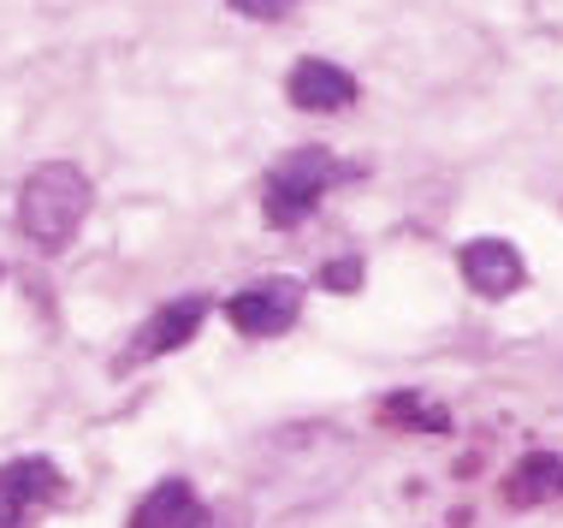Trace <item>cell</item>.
Segmentation results:
<instances>
[{"instance_id":"2","label":"cell","mask_w":563,"mask_h":528,"mask_svg":"<svg viewBox=\"0 0 563 528\" xmlns=\"http://www.w3.org/2000/svg\"><path fill=\"white\" fill-rule=\"evenodd\" d=\"M89 202H96V190L71 161H42L19 190V226L36 250H66L78 238Z\"/></svg>"},{"instance_id":"11","label":"cell","mask_w":563,"mask_h":528,"mask_svg":"<svg viewBox=\"0 0 563 528\" xmlns=\"http://www.w3.org/2000/svg\"><path fill=\"white\" fill-rule=\"evenodd\" d=\"M379 416L398 421V428H428V433H445V428H451V416L439 410V404H428L421 392H391L386 410H379Z\"/></svg>"},{"instance_id":"3","label":"cell","mask_w":563,"mask_h":528,"mask_svg":"<svg viewBox=\"0 0 563 528\" xmlns=\"http://www.w3.org/2000/svg\"><path fill=\"white\" fill-rule=\"evenodd\" d=\"M344 167L327 155V148H291V155L273 167L267 178V226H302L314 215V202L327 196V185H339Z\"/></svg>"},{"instance_id":"9","label":"cell","mask_w":563,"mask_h":528,"mask_svg":"<svg viewBox=\"0 0 563 528\" xmlns=\"http://www.w3.org/2000/svg\"><path fill=\"white\" fill-rule=\"evenodd\" d=\"M196 517H202V499H196V487L173 475V481H161V487L131 510V528H196Z\"/></svg>"},{"instance_id":"8","label":"cell","mask_w":563,"mask_h":528,"mask_svg":"<svg viewBox=\"0 0 563 528\" xmlns=\"http://www.w3.org/2000/svg\"><path fill=\"white\" fill-rule=\"evenodd\" d=\"M285 96H291V108H302V113H344L350 101H356V78H350L339 59L309 54V59H297V66H291Z\"/></svg>"},{"instance_id":"14","label":"cell","mask_w":563,"mask_h":528,"mask_svg":"<svg viewBox=\"0 0 563 528\" xmlns=\"http://www.w3.org/2000/svg\"><path fill=\"white\" fill-rule=\"evenodd\" d=\"M196 528H220V522H214V517H208V510H202V517H196Z\"/></svg>"},{"instance_id":"7","label":"cell","mask_w":563,"mask_h":528,"mask_svg":"<svg viewBox=\"0 0 563 528\" xmlns=\"http://www.w3.org/2000/svg\"><path fill=\"white\" fill-rule=\"evenodd\" d=\"M54 499H59V470L48 458H19L0 470V528H24Z\"/></svg>"},{"instance_id":"4","label":"cell","mask_w":563,"mask_h":528,"mask_svg":"<svg viewBox=\"0 0 563 528\" xmlns=\"http://www.w3.org/2000/svg\"><path fill=\"white\" fill-rule=\"evenodd\" d=\"M202 321H208V297H202V292L173 297V304H161V309H155V315H148V321L131 333L125 362H148V356L178 351V344H190L196 333H202Z\"/></svg>"},{"instance_id":"1","label":"cell","mask_w":563,"mask_h":528,"mask_svg":"<svg viewBox=\"0 0 563 528\" xmlns=\"http://www.w3.org/2000/svg\"><path fill=\"white\" fill-rule=\"evenodd\" d=\"M362 463L356 433L339 421H285L255 446V522H291L339 499Z\"/></svg>"},{"instance_id":"10","label":"cell","mask_w":563,"mask_h":528,"mask_svg":"<svg viewBox=\"0 0 563 528\" xmlns=\"http://www.w3.org/2000/svg\"><path fill=\"white\" fill-rule=\"evenodd\" d=\"M552 493H563V458L552 451H528L522 463L505 475V505H545Z\"/></svg>"},{"instance_id":"6","label":"cell","mask_w":563,"mask_h":528,"mask_svg":"<svg viewBox=\"0 0 563 528\" xmlns=\"http://www.w3.org/2000/svg\"><path fill=\"white\" fill-rule=\"evenodd\" d=\"M456 267H463V279H468V292L475 297H510L516 285L528 279V267H522V250L510 244V238H468L463 250H456Z\"/></svg>"},{"instance_id":"12","label":"cell","mask_w":563,"mask_h":528,"mask_svg":"<svg viewBox=\"0 0 563 528\" xmlns=\"http://www.w3.org/2000/svg\"><path fill=\"white\" fill-rule=\"evenodd\" d=\"M321 285H327V292H356V285H362V262H356V255L327 262V267H321Z\"/></svg>"},{"instance_id":"13","label":"cell","mask_w":563,"mask_h":528,"mask_svg":"<svg viewBox=\"0 0 563 528\" xmlns=\"http://www.w3.org/2000/svg\"><path fill=\"white\" fill-rule=\"evenodd\" d=\"M225 7L243 12V19H255V24H273V19H285L297 0H225Z\"/></svg>"},{"instance_id":"5","label":"cell","mask_w":563,"mask_h":528,"mask_svg":"<svg viewBox=\"0 0 563 528\" xmlns=\"http://www.w3.org/2000/svg\"><path fill=\"white\" fill-rule=\"evenodd\" d=\"M297 309H302L297 285L291 279H267V285L238 292L232 304H225V321H232L243 339H273V333H285V327L297 321Z\"/></svg>"}]
</instances>
